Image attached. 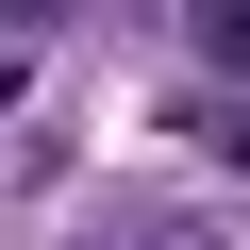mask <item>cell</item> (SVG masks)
<instances>
[{"label":"cell","mask_w":250,"mask_h":250,"mask_svg":"<svg viewBox=\"0 0 250 250\" xmlns=\"http://www.w3.org/2000/svg\"><path fill=\"white\" fill-rule=\"evenodd\" d=\"M100 250H217V233H200V217H117Z\"/></svg>","instance_id":"cell-1"},{"label":"cell","mask_w":250,"mask_h":250,"mask_svg":"<svg viewBox=\"0 0 250 250\" xmlns=\"http://www.w3.org/2000/svg\"><path fill=\"white\" fill-rule=\"evenodd\" d=\"M200 50H217V67H250V0H200Z\"/></svg>","instance_id":"cell-2"},{"label":"cell","mask_w":250,"mask_h":250,"mask_svg":"<svg viewBox=\"0 0 250 250\" xmlns=\"http://www.w3.org/2000/svg\"><path fill=\"white\" fill-rule=\"evenodd\" d=\"M17 17H34V0H17Z\"/></svg>","instance_id":"cell-3"}]
</instances>
